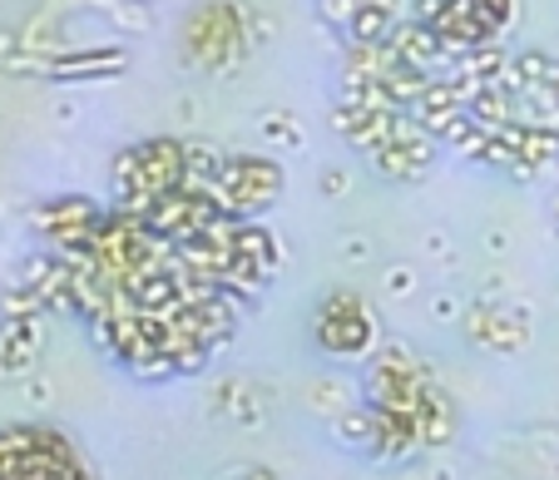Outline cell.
Instances as JSON below:
<instances>
[{"label":"cell","instance_id":"6da1fadb","mask_svg":"<svg viewBox=\"0 0 559 480\" xmlns=\"http://www.w3.org/2000/svg\"><path fill=\"white\" fill-rule=\"evenodd\" d=\"M0 480H90V470L60 431L21 427L0 436Z\"/></svg>","mask_w":559,"mask_h":480}]
</instances>
